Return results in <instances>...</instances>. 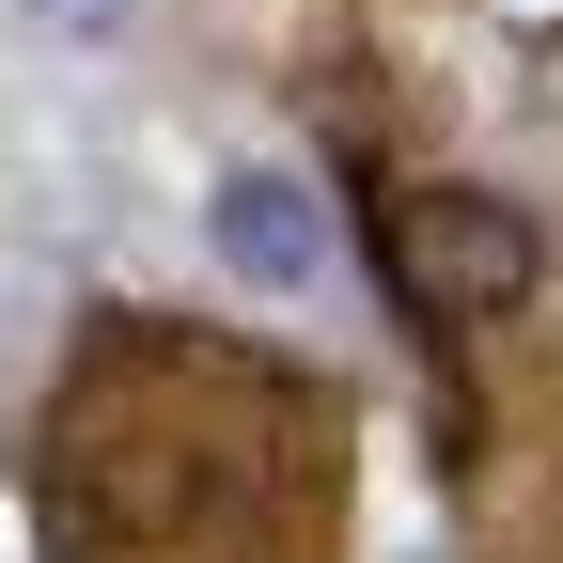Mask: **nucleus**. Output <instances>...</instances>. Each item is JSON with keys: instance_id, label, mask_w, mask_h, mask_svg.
I'll list each match as a JSON object with an SVG mask.
<instances>
[{"instance_id": "nucleus-1", "label": "nucleus", "mask_w": 563, "mask_h": 563, "mask_svg": "<svg viewBox=\"0 0 563 563\" xmlns=\"http://www.w3.org/2000/svg\"><path fill=\"white\" fill-rule=\"evenodd\" d=\"M298 470H313L298 407H282L251 361H203V344H157V329H110L95 361L47 391V485L95 532H141V548L282 532Z\"/></svg>"}, {"instance_id": "nucleus-4", "label": "nucleus", "mask_w": 563, "mask_h": 563, "mask_svg": "<svg viewBox=\"0 0 563 563\" xmlns=\"http://www.w3.org/2000/svg\"><path fill=\"white\" fill-rule=\"evenodd\" d=\"M32 32H79V47H110V32H125V0H32Z\"/></svg>"}, {"instance_id": "nucleus-3", "label": "nucleus", "mask_w": 563, "mask_h": 563, "mask_svg": "<svg viewBox=\"0 0 563 563\" xmlns=\"http://www.w3.org/2000/svg\"><path fill=\"white\" fill-rule=\"evenodd\" d=\"M203 251H220L251 298H329V266H344V235H329V188L313 173H282V157H235L220 188H203Z\"/></svg>"}, {"instance_id": "nucleus-2", "label": "nucleus", "mask_w": 563, "mask_h": 563, "mask_svg": "<svg viewBox=\"0 0 563 563\" xmlns=\"http://www.w3.org/2000/svg\"><path fill=\"white\" fill-rule=\"evenodd\" d=\"M391 282H407L439 329L532 313V298H548V220H532L517 188H485V173H439V188L391 203Z\"/></svg>"}]
</instances>
